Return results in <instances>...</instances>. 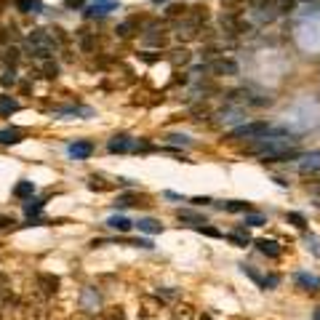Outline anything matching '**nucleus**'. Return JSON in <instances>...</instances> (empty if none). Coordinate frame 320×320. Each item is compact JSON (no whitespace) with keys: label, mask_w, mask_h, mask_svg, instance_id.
Segmentation results:
<instances>
[{"label":"nucleus","mask_w":320,"mask_h":320,"mask_svg":"<svg viewBox=\"0 0 320 320\" xmlns=\"http://www.w3.org/2000/svg\"><path fill=\"white\" fill-rule=\"evenodd\" d=\"M27 51H30V56L45 61V59H54V54L59 51V43H56V38L51 35V32L32 30L30 35H27Z\"/></svg>","instance_id":"nucleus-1"},{"label":"nucleus","mask_w":320,"mask_h":320,"mask_svg":"<svg viewBox=\"0 0 320 320\" xmlns=\"http://www.w3.org/2000/svg\"><path fill=\"white\" fill-rule=\"evenodd\" d=\"M198 72H208V75H216V78H232V75H238V61L219 56V59L208 61V64H200Z\"/></svg>","instance_id":"nucleus-2"},{"label":"nucleus","mask_w":320,"mask_h":320,"mask_svg":"<svg viewBox=\"0 0 320 320\" xmlns=\"http://www.w3.org/2000/svg\"><path fill=\"white\" fill-rule=\"evenodd\" d=\"M107 150L110 152H131V150H139V144H136L134 136L120 134V136H112V139L107 141Z\"/></svg>","instance_id":"nucleus-3"},{"label":"nucleus","mask_w":320,"mask_h":320,"mask_svg":"<svg viewBox=\"0 0 320 320\" xmlns=\"http://www.w3.org/2000/svg\"><path fill=\"white\" fill-rule=\"evenodd\" d=\"M67 155L75 158V160H88L91 155H94V141H88V139L72 141V144L67 147Z\"/></svg>","instance_id":"nucleus-4"},{"label":"nucleus","mask_w":320,"mask_h":320,"mask_svg":"<svg viewBox=\"0 0 320 320\" xmlns=\"http://www.w3.org/2000/svg\"><path fill=\"white\" fill-rule=\"evenodd\" d=\"M54 115H59V118H91L94 110H91V107H83V104H67V107L54 110Z\"/></svg>","instance_id":"nucleus-5"},{"label":"nucleus","mask_w":320,"mask_h":320,"mask_svg":"<svg viewBox=\"0 0 320 320\" xmlns=\"http://www.w3.org/2000/svg\"><path fill=\"white\" fill-rule=\"evenodd\" d=\"M256 248H259L264 256H270V259H278V256L283 254V248H280V243H278V240H267V238L256 240Z\"/></svg>","instance_id":"nucleus-6"},{"label":"nucleus","mask_w":320,"mask_h":320,"mask_svg":"<svg viewBox=\"0 0 320 320\" xmlns=\"http://www.w3.org/2000/svg\"><path fill=\"white\" fill-rule=\"evenodd\" d=\"M221 211H227V214H248L251 211V203H245V200H224V203H216Z\"/></svg>","instance_id":"nucleus-7"},{"label":"nucleus","mask_w":320,"mask_h":320,"mask_svg":"<svg viewBox=\"0 0 320 320\" xmlns=\"http://www.w3.org/2000/svg\"><path fill=\"white\" fill-rule=\"evenodd\" d=\"M301 160H304V163L299 165V171H301V176H304V174H310L312 168H318V165H320V150L304 152V155H301Z\"/></svg>","instance_id":"nucleus-8"},{"label":"nucleus","mask_w":320,"mask_h":320,"mask_svg":"<svg viewBox=\"0 0 320 320\" xmlns=\"http://www.w3.org/2000/svg\"><path fill=\"white\" fill-rule=\"evenodd\" d=\"M110 11H118L115 3H94L85 8V19H91V16H107Z\"/></svg>","instance_id":"nucleus-9"},{"label":"nucleus","mask_w":320,"mask_h":320,"mask_svg":"<svg viewBox=\"0 0 320 320\" xmlns=\"http://www.w3.org/2000/svg\"><path fill=\"white\" fill-rule=\"evenodd\" d=\"M24 139V131L21 128H3L0 131V144H19Z\"/></svg>","instance_id":"nucleus-10"},{"label":"nucleus","mask_w":320,"mask_h":320,"mask_svg":"<svg viewBox=\"0 0 320 320\" xmlns=\"http://www.w3.org/2000/svg\"><path fill=\"white\" fill-rule=\"evenodd\" d=\"M16 110H19V101H16L14 96H8V94L0 96V115H3V118H11Z\"/></svg>","instance_id":"nucleus-11"},{"label":"nucleus","mask_w":320,"mask_h":320,"mask_svg":"<svg viewBox=\"0 0 320 320\" xmlns=\"http://www.w3.org/2000/svg\"><path fill=\"white\" fill-rule=\"evenodd\" d=\"M136 227H139V232H147V235H158V232H163V224H160L158 219H139L136 221Z\"/></svg>","instance_id":"nucleus-12"},{"label":"nucleus","mask_w":320,"mask_h":320,"mask_svg":"<svg viewBox=\"0 0 320 320\" xmlns=\"http://www.w3.org/2000/svg\"><path fill=\"white\" fill-rule=\"evenodd\" d=\"M296 285H299L301 291H318V288H320L318 278L307 275V272H299V275H296Z\"/></svg>","instance_id":"nucleus-13"},{"label":"nucleus","mask_w":320,"mask_h":320,"mask_svg":"<svg viewBox=\"0 0 320 320\" xmlns=\"http://www.w3.org/2000/svg\"><path fill=\"white\" fill-rule=\"evenodd\" d=\"M14 195L19 200H32V195H35V184H32V181H19V184L14 187Z\"/></svg>","instance_id":"nucleus-14"},{"label":"nucleus","mask_w":320,"mask_h":320,"mask_svg":"<svg viewBox=\"0 0 320 320\" xmlns=\"http://www.w3.org/2000/svg\"><path fill=\"white\" fill-rule=\"evenodd\" d=\"M14 3L21 14H40V11H43V3H40V0H14Z\"/></svg>","instance_id":"nucleus-15"},{"label":"nucleus","mask_w":320,"mask_h":320,"mask_svg":"<svg viewBox=\"0 0 320 320\" xmlns=\"http://www.w3.org/2000/svg\"><path fill=\"white\" fill-rule=\"evenodd\" d=\"M96 307H99V294H96V288H85L83 291V310L94 312Z\"/></svg>","instance_id":"nucleus-16"},{"label":"nucleus","mask_w":320,"mask_h":320,"mask_svg":"<svg viewBox=\"0 0 320 320\" xmlns=\"http://www.w3.org/2000/svg\"><path fill=\"white\" fill-rule=\"evenodd\" d=\"M224 238H227V240H232L235 245H248V243H251V238H248V230H245V227H238V230L227 232Z\"/></svg>","instance_id":"nucleus-17"},{"label":"nucleus","mask_w":320,"mask_h":320,"mask_svg":"<svg viewBox=\"0 0 320 320\" xmlns=\"http://www.w3.org/2000/svg\"><path fill=\"white\" fill-rule=\"evenodd\" d=\"M38 283H40V288H43L45 294H56V291H59V278L56 275H40Z\"/></svg>","instance_id":"nucleus-18"},{"label":"nucleus","mask_w":320,"mask_h":320,"mask_svg":"<svg viewBox=\"0 0 320 320\" xmlns=\"http://www.w3.org/2000/svg\"><path fill=\"white\" fill-rule=\"evenodd\" d=\"M107 224L112 227V230H118V232H128L131 230V221L125 219V216H110V219H107Z\"/></svg>","instance_id":"nucleus-19"},{"label":"nucleus","mask_w":320,"mask_h":320,"mask_svg":"<svg viewBox=\"0 0 320 320\" xmlns=\"http://www.w3.org/2000/svg\"><path fill=\"white\" fill-rule=\"evenodd\" d=\"M176 216H179L181 221H192L195 227H198V224H205V216H203V214H195V211H187V208H184V211H179Z\"/></svg>","instance_id":"nucleus-20"},{"label":"nucleus","mask_w":320,"mask_h":320,"mask_svg":"<svg viewBox=\"0 0 320 320\" xmlns=\"http://www.w3.org/2000/svg\"><path fill=\"white\" fill-rule=\"evenodd\" d=\"M40 211H43V200H27L24 203V214L30 216H40Z\"/></svg>","instance_id":"nucleus-21"},{"label":"nucleus","mask_w":320,"mask_h":320,"mask_svg":"<svg viewBox=\"0 0 320 320\" xmlns=\"http://www.w3.org/2000/svg\"><path fill=\"white\" fill-rule=\"evenodd\" d=\"M192 307H187V304H181V307H176L174 310V320H192Z\"/></svg>","instance_id":"nucleus-22"},{"label":"nucleus","mask_w":320,"mask_h":320,"mask_svg":"<svg viewBox=\"0 0 320 320\" xmlns=\"http://www.w3.org/2000/svg\"><path fill=\"white\" fill-rule=\"evenodd\" d=\"M245 227H261V224H267V219L261 214H245V221H243Z\"/></svg>","instance_id":"nucleus-23"},{"label":"nucleus","mask_w":320,"mask_h":320,"mask_svg":"<svg viewBox=\"0 0 320 320\" xmlns=\"http://www.w3.org/2000/svg\"><path fill=\"white\" fill-rule=\"evenodd\" d=\"M285 219H288L296 230H307V221H304V216L301 214H294V211H291V214H285Z\"/></svg>","instance_id":"nucleus-24"},{"label":"nucleus","mask_w":320,"mask_h":320,"mask_svg":"<svg viewBox=\"0 0 320 320\" xmlns=\"http://www.w3.org/2000/svg\"><path fill=\"white\" fill-rule=\"evenodd\" d=\"M43 72H45V78H56V75H59V67H56L51 59H45L43 61Z\"/></svg>","instance_id":"nucleus-25"},{"label":"nucleus","mask_w":320,"mask_h":320,"mask_svg":"<svg viewBox=\"0 0 320 320\" xmlns=\"http://www.w3.org/2000/svg\"><path fill=\"white\" fill-rule=\"evenodd\" d=\"M171 61H174V64H187V61H190V51H176L174 56H171Z\"/></svg>","instance_id":"nucleus-26"},{"label":"nucleus","mask_w":320,"mask_h":320,"mask_svg":"<svg viewBox=\"0 0 320 320\" xmlns=\"http://www.w3.org/2000/svg\"><path fill=\"white\" fill-rule=\"evenodd\" d=\"M195 230H198V232H203V235H208V238H224V235H221L219 230H216V227H205V224H198Z\"/></svg>","instance_id":"nucleus-27"},{"label":"nucleus","mask_w":320,"mask_h":320,"mask_svg":"<svg viewBox=\"0 0 320 320\" xmlns=\"http://www.w3.org/2000/svg\"><path fill=\"white\" fill-rule=\"evenodd\" d=\"M187 11H190L187 5H168V11H165V14H168L171 19H176V16H184Z\"/></svg>","instance_id":"nucleus-28"},{"label":"nucleus","mask_w":320,"mask_h":320,"mask_svg":"<svg viewBox=\"0 0 320 320\" xmlns=\"http://www.w3.org/2000/svg\"><path fill=\"white\" fill-rule=\"evenodd\" d=\"M165 139H168L171 144H181V147H190V139H187L184 134H171V136H165Z\"/></svg>","instance_id":"nucleus-29"},{"label":"nucleus","mask_w":320,"mask_h":320,"mask_svg":"<svg viewBox=\"0 0 320 320\" xmlns=\"http://www.w3.org/2000/svg\"><path fill=\"white\" fill-rule=\"evenodd\" d=\"M131 30H134V21H123V24L118 27V38H131L134 35Z\"/></svg>","instance_id":"nucleus-30"},{"label":"nucleus","mask_w":320,"mask_h":320,"mask_svg":"<svg viewBox=\"0 0 320 320\" xmlns=\"http://www.w3.org/2000/svg\"><path fill=\"white\" fill-rule=\"evenodd\" d=\"M158 296H163V299H179V291H174V288H160L158 291Z\"/></svg>","instance_id":"nucleus-31"},{"label":"nucleus","mask_w":320,"mask_h":320,"mask_svg":"<svg viewBox=\"0 0 320 320\" xmlns=\"http://www.w3.org/2000/svg\"><path fill=\"white\" fill-rule=\"evenodd\" d=\"M0 83H3L5 88H8V85H14V83H16V72H14V70H8L3 78H0Z\"/></svg>","instance_id":"nucleus-32"},{"label":"nucleus","mask_w":320,"mask_h":320,"mask_svg":"<svg viewBox=\"0 0 320 320\" xmlns=\"http://www.w3.org/2000/svg\"><path fill=\"white\" fill-rule=\"evenodd\" d=\"M107 320H125V315H123V310H120V307H112V310L107 312Z\"/></svg>","instance_id":"nucleus-33"},{"label":"nucleus","mask_w":320,"mask_h":320,"mask_svg":"<svg viewBox=\"0 0 320 320\" xmlns=\"http://www.w3.org/2000/svg\"><path fill=\"white\" fill-rule=\"evenodd\" d=\"M278 283H280V275H267V278H264V283H261V285H264V288H275Z\"/></svg>","instance_id":"nucleus-34"},{"label":"nucleus","mask_w":320,"mask_h":320,"mask_svg":"<svg viewBox=\"0 0 320 320\" xmlns=\"http://www.w3.org/2000/svg\"><path fill=\"white\" fill-rule=\"evenodd\" d=\"M304 176H307V179H310V181H315V184L320 187V165H318V168H312L310 174H304Z\"/></svg>","instance_id":"nucleus-35"},{"label":"nucleus","mask_w":320,"mask_h":320,"mask_svg":"<svg viewBox=\"0 0 320 320\" xmlns=\"http://www.w3.org/2000/svg\"><path fill=\"white\" fill-rule=\"evenodd\" d=\"M11 224H16L14 216H0V230H8Z\"/></svg>","instance_id":"nucleus-36"},{"label":"nucleus","mask_w":320,"mask_h":320,"mask_svg":"<svg viewBox=\"0 0 320 320\" xmlns=\"http://www.w3.org/2000/svg\"><path fill=\"white\" fill-rule=\"evenodd\" d=\"M5 59H8V64H16V59H19V51H16V48H8Z\"/></svg>","instance_id":"nucleus-37"},{"label":"nucleus","mask_w":320,"mask_h":320,"mask_svg":"<svg viewBox=\"0 0 320 320\" xmlns=\"http://www.w3.org/2000/svg\"><path fill=\"white\" fill-rule=\"evenodd\" d=\"M224 3V8H238V5H243L245 0H221Z\"/></svg>","instance_id":"nucleus-38"},{"label":"nucleus","mask_w":320,"mask_h":320,"mask_svg":"<svg viewBox=\"0 0 320 320\" xmlns=\"http://www.w3.org/2000/svg\"><path fill=\"white\" fill-rule=\"evenodd\" d=\"M192 203H195V205H208L211 198H192Z\"/></svg>","instance_id":"nucleus-39"},{"label":"nucleus","mask_w":320,"mask_h":320,"mask_svg":"<svg viewBox=\"0 0 320 320\" xmlns=\"http://www.w3.org/2000/svg\"><path fill=\"white\" fill-rule=\"evenodd\" d=\"M67 5H70V8H80V5H83V0H67Z\"/></svg>","instance_id":"nucleus-40"},{"label":"nucleus","mask_w":320,"mask_h":320,"mask_svg":"<svg viewBox=\"0 0 320 320\" xmlns=\"http://www.w3.org/2000/svg\"><path fill=\"white\" fill-rule=\"evenodd\" d=\"M152 3H168V0H152Z\"/></svg>","instance_id":"nucleus-41"},{"label":"nucleus","mask_w":320,"mask_h":320,"mask_svg":"<svg viewBox=\"0 0 320 320\" xmlns=\"http://www.w3.org/2000/svg\"><path fill=\"white\" fill-rule=\"evenodd\" d=\"M94 3H110V0H94Z\"/></svg>","instance_id":"nucleus-42"},{"label":"nucleus","mask_w":320,"mask_h":320,"mask_svg":"<svg viewBox=\"0 0 320 320\" xmlns=\"http://www.w3.org/2000/svg\"><path fill=\"white\" fill-rule=\"evenodd\" d=\"M315 320H320V310H318V312H315Z\"/></svg>","instance_id":"nucleus-43"},{"label":"nucleus","mask_w":320,"mask_h":320,"mask_svg":"<svg viewBox=\"0 0 320 320\" xmlns=\"http://www.w3.org/2000/svg\"><path fill=\"white\" fill-rule=\"evenodd\" d=\"M318 192H320V187H318Z\"/></svg>","instance_id":"nucleus-44"}]
</instances>
